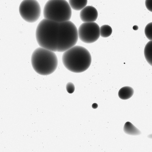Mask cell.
<instances>
[{
    "instance_id": "obj_1",
    "label": "cell",
    "mask_w": 152,
    "mask_h": 152,
    "mask_svg": "<svg viewBox=\"0 0 152 152\" xmlns=\"http://www.w3.org/2000/svg\"><path fill=\"white\" fill-rule=\"evenodd\" d=\"M36 38L40 47L54 52H63L69 48L70 34L60 23L43 19L37 26Z\"/></svg>"
},
{
    "instance_id": "obj_2",
    "label": "cell",
    "mask_w": 152,
    "mask_h": 152,
    "mask_svg": "<svg viewBox=\"0 0 152 152\" xmlns=\"http://www.w3.org/2000/svg\"><path fill=\"white\" fill-rule=\"evenodd\" d=\"M62 59L66 68L76 73L87 70L91 62V57L89 51L85 48L79 45H75L64 52Z\"/></svg>"
},
{
    "instance_id": "obj_3",
    "label": "cell",
    "mask_w": 152,
    "mask_h": 152,
    "mask_svg": "<svg viewBox=\"0 0 152 152\" xmlns=\"http://www.w3.org/2000/svg\"><path fill=\"white\" fill-rule=\"evenodd\" d=\"M31 61L35 72L44 76L53 73L58 65L57 57L54 52L41 47L36 48L33 51Z\"/></svg>"
},
{
    "instance_id": "obj_4",
    "label": "cell",
    "mask_w": 152,
    "mask_h": 152,
    "mask_svg": "<svg viewBox=\"0 0 152 152\" xmlns=\"http://www.w3.org/2000/svg\"><path fill=\"white\" fill-rule=\"evenodd\" d=\"M43 14L45 18L62 22L69 20L72 8L66 0H49L44 6Z\"/></svg>"
},
{
    "instance_id": "obj_5",
    "label": "cell",
    "mask_w": 152,
    "mask_h": 152,
    "mask_svg": "<svg viewBox=\"0 0 152 152\" xmlns=\"http://www.w3.org/2000/svg\"><path fill=\"white\" fill-rule=\"evenodd\" d=\"M19 9L21 17L28 23L37 21L41 15L40 6L37 0H23L20 5Z\"/></svg>"
},
{
    "instance_id": "obj_6",
    "label": "cell",
    "mask_w": 152,
    "mask_h": 152,
    "mask_svg": "<svg viewBox=\"0 0 152 152\" xmlns=\"http://www.w3.org/2000/svg\"><path fill=\"white\" fill-rule=\"evenodd\" d=\"M78 32V37L81 41L86 43H92L100 37V27L94 22H84L79 27Z\"/></svg>"
},
{
    "instance_id": "obj_7",
    "label": "cell",
    "mask_w": 152,
    "mask_h": 152,
    "mask_svg": "<svg viewBox=\"0 0 152 152\" xmlns=\"http://www.w3.org/2000/svg\"><path fill=\"white\" fill-rule=\"evenodd\" d=\"M98 16L97 10L91 6H86L81 10L80 13V19L84 22H94Z\"/></svg>"
},
{
    "instance_id": "obj_8",
    "label": "cell",
    "mask_w": 152,
    "mask_h": 152,
    "mask_svg": "<svg viewBox=\"0 0 152 152\" xmlns=\"http://www.w3.org/2000/svg\"><path fill=\"white\" fill-rule=\"evenodd\" d=\"M134 93L133 89L129 86L121 88L119 91L118 96L122 100H127L131 98Z\"/></svg>"
},
{
    "instance_id": "obj_9",
    "label": "cell",
    "mask_w": 152,
    "mask_h": 152,
    "mask_svg": "<svg viewBox=\"0 0 152 152\" xmlns=\"http://www.w3.org/2000/svg\"><path fill=\"white\" fill-rule=\"evenodd\" d=\"M124 131L126 134L132 135H138L140 134V131L131 123L126 122L124 127Z\"/></svg>"
},
{
    "instance_id": "obj_10",
    "label": "cell",
    "mask_w": 152,
    "mask_h": 152,
    "mask_svg": "<svg viewBox=\"0 0 152 152\" xmlns=\"http://www.w3.org/2000/svg\"><path fill=\"white\" fill-rule=\"evenodd\" d=\"M87 0H69V3L72 9L79 11L86 6Z\"/></svg>"
},
{
    "instance_id": "obj_11",
    "label": "cell",
    "mask_w": 152,
    "mask_h": 152,
    "mask_svg": "<svg viewBox=\"0 0 152 152\" xmlns=\"http://www.w3.org/2000/svg\"><path fill=\"white\" fill-rule=\"evenodd\" d=\"M144 52L146 60L152 66V40L149 41L146 44Z\"/></svg>"
},
{
    "instance_id": "obj_12",
    "label": "cell",
    "mask_w": 152,
    "mask_h": 152,
    "mask_svg": "<svg viewBox=\"0 0 152 152\" xmlns=\"http://www.w3.org/2000/svg\"><path fill=\"white\" fill-rule=\"evenodd\" d=\"M112 32V28L108 25H104L100 27V36L102 37L106 38L109 37Z\"/></svg>"
},
{
    "instance_id": "obj_13",
    "label": "cell",
    "mask_w": 152,
    "mask_h": 152,
    "mask_svg": "<svg viewBox=\"0 0 152 152\" xmlns=\"http://www.w3.org/2000/svg\"><path fill=\"white\" fill-rule=\"evenodd\" d=\"M144 32L146 37L150 41L152 40V22L146 25Z\"/></svg>"
},
{
    "instance_id": "obj_14",
    "label": "cell",
    "mask_w": 152,
    "mask_h": 152,
    "mask_svg": "<svg viewBox=\"0 0 152 152\" xmlns=\"http://www.w3.org/2000/svg\"><path fill=\"white\" fill-rule=\"evenodd\" d=\"M66 88L67 92L69 93L72 94L75 91V86L72 82H68L66 85Z\"/></svg>"
},
{
    "instance_id": "obj_15",
    "label": "cell",
    "mask_w": 152,
    "mask_h": 152,
    "mask_svg": "<svg viewBox=\"0 0 152 152\" xmlns=\"http://www.w3.org/2000/svg\"><path fill=\"white\" fill-rule=\"evenodd\" d=\"M145 4L147 9L152 12V0H145Z\"/></svg>"
},
{
    "instance_id": "obj_16",
    "label": "cell",
    "mask_w": 152,
    "mask_h": 152,
    "mask_svg": "<svg viewBox=\"0 0 152 152\" xmlns=\"http://www.w3.org/2000/svg\"><path fill=\"white\" fill-rule=\"evenodd\" d=\"M98 105L96 103H94L92 105V107L94 109L97 108L98 107Z\"/></svg>"
},
{
    "instance_id": "obj_17",
    "label": "cell",
    "mask_w": 152,
    "mask_h": 152,
    "mask_svg": "<svg viewBox=\"0 0 152 152\" xmlns=\"http://www.w3.org/2000/svg\"><path fill=\"white\" fill-rule=\"evenodd\" d=\"M133 28L134 30H137L138 28V26L137 25H134L133 27Z\"/></svg>"
},
{
    "instance_id": "obj_18",
    "label": "cell",
    "mask_w": 152,
    "mask_h": 152,
    "mask_svg": "<svg viewBox=\"0 0 152 152\" xmlns=\"http://www.w3.org/2000/svg\"><path fill=\"white\" fill-rule=\"evenodd\" d=\"M148 137L149 138L152 139V134L149 135L148 136Z\"/></svg>"
}]
</instances>
